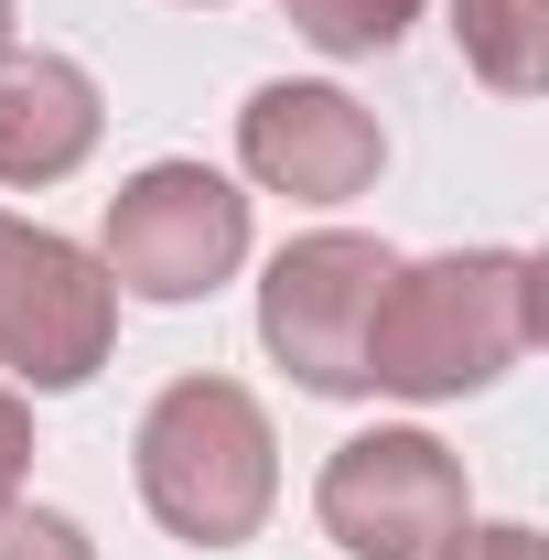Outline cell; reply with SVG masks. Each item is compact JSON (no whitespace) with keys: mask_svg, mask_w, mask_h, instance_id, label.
<instances>
[{"mask_svg":"<svg viewBox=\"0 0 549 560\" xmlns=\"http://www.w3.org/2000/svg\"><path fill=\"white\" fill-rule=\"evenodd\" d=\"M539 346V259L528 248H442L399 259L366 324V388L388 399H475Z\"/></svg>","mask_w":549,"mask_h":560,"instance_id":"1","label":"cell"},{"mask_svg":"<svg viewBox=\"0 0 549 560\" xmlns=\"http://www.w3.org/2000/svg\"><path fill=\"white\" fill-rule=\"evenodd\" d=\"M453 44L495 97H539L549 86V0H453Z\"/></svg>","mask_w":549,"mask_h":560,"instance_id":"9","label":"cell"},{"mask_svg":"<svg viewBox=\"0 0 549 560\" xmlns=\"http://www.w3.org/2000/svg\"><path fill=\"white\" fill-rule=\"evenodd\" d=\"M22 475H33V399L0 377V506L22 495Z\"/></svg>","mask_w":549,"mask_h":560,"instance_id":"13","label":"cell"},{"mask_svg":"<svg viewBox=\"0 0 549 560\" xmlns=\"http://www.w3.org/2000/svg\"><path fill=\"white\" fill-rule=\"evenodd\" d=\"M97 270L119 280L130 302H206L248 270V195L215 162H140L130 184L108 195L97 226Z\"/></svg>","mask_w":549,"mask_h":560,"instance_id":"3","label":"cell"},{"mask_svg":"<svg viewBox=\"0 0 549 560\" xmlns=\"http://www.w3.org/2000/svg\"><path fill=\"white\" fill-rule=\"evenodd\" d=\"M280 22L313 55H388V44H410L420 0H280Z\"/></svg>","mask_w":549,"mask_h":560,"instance_id":"10","label":"cell"},{"mask_svg":"<svg viewBox=\"0 0 549 560\" xmlns=\"http://www.w3.org/2000/svg\"><path fill=\"white\" fill-rule=\"evenodd\" d=\"M431 560H539V528H517V517L475 528V517H464V528H453V539H442Z\"/></svg>","mask_w":549,"mask_h":560,"instance_id":"12","label":"cell"},{"mask_svg":"<svg viewBox=\"0 0 549 560\" xmlns=\"http://www.w3.org/2000/svg\"><path fill=\"white\" fill-rule=\"evenodd\" d=\"M388 248L355 226H313L259 270V346L313 388V399H366V324L388 291Z\"/></svg>","mask_w":549,"mask_h":560,"instance_id":"6","label":"cell"},{"mask_svg":"<svg viewBox=\"0 0 549 560\" xmlns=\"http://www.w3.org/2000/svg\"><path fill=\"white\" fill-rule=\"evenodd\" d=\"M0 44H11V0H0Z\"/></svg>","mask_w":549,"mask_h":560,"instance_id":"14","label":"cell"},{"mask_svg":"<svg viewBox=\"0 0 549 560\" xmlns=\"http://www.w3.org/2000/svg\"><path fill=\"white\" fill-rule=\"evenodd\" d=\"M313 517H324V539L344 560H431L475 517V486H464V453H442L431 431L388 420V431H355V442L324 453Z\"/></svg>","mask_w":549,"mask_h":560,"instance_id":"5","label":"cell"},{"mask_svg":"<svg viewBox=\"0 0 549 560\" xmlns=\"http://www.w3.org/2000/svg\"><path fill=\"white\" fill-rule=\"evenodd\" d=\"M108 346H119V280L97 270V248L0 215V377L22 399H66L108 366Z\"/></svg>","mask_w":549,"mask_h":560,"instance_id":"4","label":"cell"},{"mask_svg":"<svg viewBox=\"0 0 549 560\" xmlns=\"http://www.w3.org/2000/svg\"><path fill=\"white\" fill-rule=\"evenodd\" d=\"M108 130V97L75 55H44V44H0V184L11 195H44L66 184L75 162Z\"/></svg>","mask_w":549,"mask_h":560,"instance_id":"8","label":"cell"},{"mask_svg":"<svg viewBox=\"0 0 549 560\" xmlns=\"http://www.w3.org/2000/svg\"><path fill=\"white\" fill-rule=\"evenodd\" d=\"M237 173L259 195H291V206H355L388 173V130L366 97H344L324 75H270L237 108Z\"/></svg>","mask_w":549,"mask_h":560,"instance_id":"7","label":"cell"},{"mask_svg":"<svg viewBox=\"0 0 549 560\" xmlns=\"http://www.w3.org/2000/svg\"><path fill=\"white\" fill-rule=\"evenodd\" d=\"M0 560H97V539L75 528L66 506H0Z\"/></svg>","mask_w":549,"mask_h":560,"instance_id":"11","label":"cell"},{"mask_svg":"<svg viewBox=\"0 0 549 560\" xmlns=\"http://www.w3.org/2000/svg\"><path fill=\"white\" fill-rule=\"evenodd\" d=\"M140 506L184 539V550H237L259 539L280 506V442L270 410L237 388V377H173L151 410H140Z\"/></svg>","mask_w":549,"mask_h":560,"instance_id":"2","label":"cell"},{"mask_svg":"<svg viewBox=\"0 0 549 560\" xmlns=\"http://www.w3.org/2000/svg\"><path fill=\"white\" fill-rule=\"evenodd\" d=\"M206 11H215V0H206Z\"/></svg>","mask_w":549,"mask_h":560,"instance_id":"15","label":"cell"}]
</instances>
